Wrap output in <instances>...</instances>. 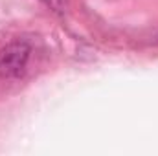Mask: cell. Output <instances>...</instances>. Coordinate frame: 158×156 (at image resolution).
Instances as JSON below:
<instances>
[{"label":"cell","mask_w":158,"mask_h":156,"mask_svg":"<svg viewBox=\"0 0 158 156\" xmlns=\"http://www.w3.org/2000/svg\"><path fill=\"white\" fill-rule=\"evenodd\" d=\"M31 48L26 42H11L0 50V77L19 79L28 68Z\"/></svg>","instance_id":"obj_1"},{"label":"cell","mask_w":158,"mask_h":156,"mask_svg":"<svg viewBox=\"0 0 158 156\" xmlns=\"http://www.w3.org/2000/svg\"><path fill=\"white\" fill-rule=\"evenodd\" d=\"M50 9H53V11H61L63 9V4H64V0H42Z\"/></svg>","instance_id":"obj_2"}]
</instances>
